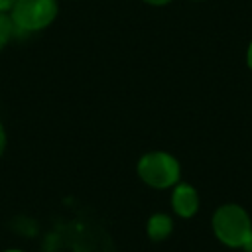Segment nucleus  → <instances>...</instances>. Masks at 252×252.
<instances>
[{
  "instance_id": "12",
  "label": "nucleus",
  "mask_w": 252,
  "mask_h": 252,
  "mask_svg": "<svg viewBox=\"0 0 252 252\" xmlns=\"http://www.w3.org/2000/svg\"><path fill=\"white\" fill-rule=\"evenodd\" d=\"M10 252H18V250H10Z\"/></svg>"
},
{
  "instance_id": "2",
  "label": "nucleus",
  "mask_w": 252,
  "mask_h": 252,
  "mask_svg": "<svg viewBox=\"0 0 252 252\" xmlns=\"http://www.w3.org/2000/svg\"><path fill=\"white\" fill-rule=\"evenodd\" d=\"M57 14L55 0H16L12 8L14 32H37L53 22Z\"/></svg>"
},
{
  "instance_id": "11",
  "label": "nucleus",
  "mask_w": 252,
  "mask_h": 252,
  "mask_svg": "<svg viewBox=\"0 0 252 252\" xmlns=\"http://www.w3.org/2000/svg\"><path fill=\"white\" fill-rule=\"evenodd\" d=\"M146 2H150V4H156V6H159V4H167L169 0H146Z\"/></svg>"
},
{
  "instance_id": "1",
  "label": "nucleus",
  "mask_w": 252,
  "mask_h": 252,
  "mask_svg": "<svg viewBox=\"0 0 252 252\" xmlns=\"http://www.w3.org/2000/svg\"><path fill=\"white\" fill-rule=\"evenodd\" d=\"M213 230L220 242L238 248L244 246L252 234V222L246 211L238 205H224L213 217Z\"/></svg>"
},
{
  "instance_id": "3",
  "label": "nucleus",
  "mask_w": 252,
  "mask_h": 252,
  "mask_svg": "<svg viewBox=\"0 0 252 252\" xmlns=\"http://www.w3.org/2000/svg\"><path fill=\"white\" fill-rule=\"evenodd\" d=\"M140 177L152 187H169L179 179V163L175 158L163 152L146 154L138 163Z\"/></svg>"
},
{
  "instance_id": "6",
  "label": "nucleus",
  "mask_w": 252,
  "mask_h": 252,
  "mask_svg": "<svg viewBox=\"0 0 252 252\" xmlns=\"http://www.w3.org/2000/svg\"><path fill=\"white\" fill-rule=\"evenodd\" d=\"M14 33V22L6 16V12H0V49L8 43V39Z\"/></svg>"
},
{
  "instance_id": "7",
  "label": "nucleus",
  "mask_w": 252,
  "mask_h": 252,
  "mask_svg": "<svg viewBox=\"0 0 252 252\" xmlns=\"http://www.w3.org/2000/svg\"><path fill=\"white\" fill-rule=\"evenodd\" d=\"M16 0H0V12H10L14 8Z\"/></svg>"
},
{
  "instance_id": "9",
  "label": "nucleus",
  "mask_w": 252,
  "mask_h": 252,
  "mask_svg": "<svg viewBox=\"0 0 252 252\" xmlns=\"http://www.w3.org/2000/svg\"><path fill=\"white\" fill-rule=\"evenodd\" d=\"M246 61H248V67L252 69V43L248 45V53H246Z\"/></svg>"
},
{
  "instance_id": "8",
  "label": "nucleus",
  "mask_w": 252,
  "mask_h": 252,
  "mask_svg": "<svg viewBox=\"0 0 252 252\" xmlns=\"http://www.w3.org/2000/svg\"><path fill=\"white\" fill-rule=\"evenodd\" d=\"M4 146H6V136H4V128L0 126V156L4 152Z\"/></svg>"
},
{
  "instance_id": "5",
  "label": "nucleus",
  "mask_w": 252,
  "mask_h": 252,
  "mask_svg": "<svg viewBox=\"0 0 252 252\" xmlns=\"http://www.w3.org/2000/svg\"><path fill=\"white\" fill-rule=\"evenodd\" d=\"M171 232V219L165 215H154L148 222V234L152 240H161Z\"/></svg>"
},
{
  "instance_id": "10",
  "label": "nucleus",
  "mask_w": 252,
  "mask_h": 252,
  "mask_svg": "<svg viewBox=\"0 0 252 252\" xmlns=\"http://www.w3.org/2000/svg\"><path fill=\"white\" fill-rule=\"evenodd\" d=\"M244 250H246V252H252V234H250V238H248V242L244 244Z\"/></svg>"
},
{
  "instance_id": "4",
  "label": "nucleus",
  "mask_w": 252,
  "mask_h": 252,
  "mask_svg": "<svg viewBox=\"0 0 252 252\" xmlns=\"http://www.w3.org/2000/svg\"><path fill=\"white\" fill-rule=\"evenodd\" d=\"M173 209L177 215L181 217H193L197 213V207H199V197H197V191L191 187V185H177L175 191H173Z\"/></svg>"
}]
</instances>
